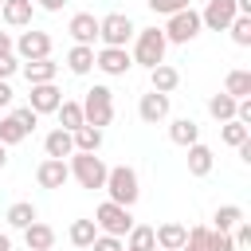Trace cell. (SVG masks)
<instances>
[{"label": "cell", "mask_w": 251, "mask_h": 251, "mask_svg": "<svg viewBox=\"0 0 251 251\" xmlns=\"http://www.w3.org/2000/svg\"><path fill=\"white\" fill-rule=\"evenodd\" d=\"M165 51H169V39H165V31L161 27H137L133 31V63L137 67H157V63H165Z\"/></svg>", "instance_id": "cell-1"}, {"label": "cell", "mask_w": 251, "mask_h": 251, "mask_svg": "<svg viewBox=\"0 0 251 251\" xmlns=\"http://www.w3.org/2000/svg\"><path fill=\"white\" fill-rule=\"evenodd\" d=\"M102 188L110 192V200H114V204H122V208H133V204H137V196H141L137 169H129V165H114V169L106 173V184H102Z\"/></svg>", "instance_id": "cell-2"}, {"label": "cell", "mask_w": 251, "mask_h": 251, "mask_svg": "<svg viewBox=\"0 0 251 251\" xmlns=\"http://www.w3.org/2000/svg\"><path fill=\"white\" fill-rule=\"evenodd\" d=\"M67 169H71V176L82 184V188H102L106 184V161L98 157V153H71V161H67Z\"/></svg>", "instance_id": "cell-3"}, {"label": "cell", "mask_w": 251, "mask_h": 251, "mask_svg": "<svg viewBox=\"0 0 251 251\" xmlns=\"http://www.w3.org/2000/svg\"><path fill=\"white\" fill-rule=\"evenodd\" d=\"M82 118H86V126H110L114 122V90L110 86H90L86 90V98H82Z\"/></svg>", "instance_id": "cell-4"}, {"label": "cell", "mask_w": 251, "mask_h": 251, "mask_svg": "<svg viewBox=\"0 0 251 251\" xmlns=\"http://www.w3.org/2000/svg\"><path fill=\"white\" fill-rule=\"evenodd\" d=\"M161 31H165V39H169V43H192V39L204 31V24H200V12L188 4V8L173 12V16H169V24H165Z\"/></svg>", "instance_id": "cell-5"}, {"label": "cell", "mask_w": 251, "mask_h": 251, "mask_svg": "<svg viewBox=\"0 0 251 251\" xmlns=\"http://www.w3.org/2000/svg\"><path fill=\"white\" fill-rule=\"evenodd\" d=\"M94 227L102 231V235H126L129 227H133V216H129V208H122V204H114V200H106V204H98L94 208Z\"/></svg>", "instance_id": "cell-6"}, {"label": "cell", "mask_w": 251, "mask_h": 251, "mask_svg": "<svg viewBox=\"0 0 251 251\" xmlns=\"http://www.w3.org/2000/svg\"><path fill=\"white\" fill-rule=\"evenodd\" d=\"M133 20L126 16V12H110V16H102L98 20V39H102V47H126L129 39H133Z\"/></svg>", "instance_id": "cell-7"}, {"label": "cell", "mask_w": 251, "mask_h": 251, "mask_svg": "<svg viewBox=\"0 0 251 251\" xmlns=\"http://www.w3.org/2000/svg\"><path fill=\"white\" fill-rule=\"evenodd\" d=\"M12 51H16L24 63H27V59H47V55H51V35L31 27V31H24V35L12 43Z\"/></svg>", "instance_id": "cell-8"}, {"label": "cell", "mask_w": 251, "mask_h": 251, "mask_svg": "<svg viewBox=\"0 0 251 251\" xmlns=\"http://www.w3.org/2000/svg\"><path fill=\"white\" fill-rule=\"evenodd\" d=\"M94 67H98L102 75H110V78H122V75L133 67V59H129L126 47H102V51H94Z\"/></svg>", "instance_id": "cell-9"}, {"label": "cell", "mask_w": 251, "mask_h": 251, "mask_svg": "<svg viewBox=\"0 0 251 251\" xmlns=\"http://www.w3.org/2000/svg\"><path fill=\"white\" fill-rule=\"evenodd\" d=\"M169 110H173V102H169V94H161V90H149V94H141V102H137V118H141L145 126H161V122L169 118Z\"/></svg>", "instance_id": "cell-10"}, {"label": "cell", "mask_w": 251, "mask_h": 251, "mask_svg": "<svg viewBox=\"0 0 251 251\" xmlns=\"http://www.w3.org/2000/svg\"><path fill=\"white\" fill-rule=\"evenodd\" d=\"M239 12H235V0H208V8L200 12V24L208 27V31H227V24L235 20Z\"/></svg>", "instance_id": "cell-11"}, {"label": "cell", "mask_w": 251, "mask_h": 251, "mask_svg": "<svg viewBox=\"0 0 251 251\" xmlns=\"http://www.w3.org/2000/svg\"><path fill=\"white\" fill-rule=\"evenodd\" d=\"M59 102H63V90H59L55 82H31L27 106H31L35 114H55V110H59Z\"/></svg>", "instance_id": "cell-12"}, {"label": "cell", "mask_w": 251, "mask_h": 251, "mask_svg": "<svg viewBox=\"0 0 251 251\" xmlns=\"http://www.w3.org/2000/svg\"><path fill=\"white\" fill-rule=\"evenodd\" d=\"M67 180H71V169H67L63 157H47V161H39V169H35V184H39V188H63Z\"/></svg>", "instance_id": "cell-13"}, {"label": "cell", "mask_w": 251, "mask_h": 251, "mask_svg": "<svg viewBox=\"0 0 251 251\" xmlns=\"http://www.w3.org/2000/svg\"><path fill=\"white\" fill-rule=\"evenodd\" d=\"M67 31H71V39H75V43L94 47V39H98V20H94L90 12H75V16H71V24H67Z\"/></svg>", "instance_id": "cell-14"}, {"label": "cell", "mask_w": 251, "mask_h": 251, "mask_svg": "<svg viewBox=\"0 0 251 251\" xmlns=\"http://www.w3.org/2000/svg\"><path fill=\"white\" fill-rule=\"evenodd\" d=\"M0 16H4L8 27H31L35 4H31V0H4V4H0Z\"/></svg>", "instance_id": "cell-15"}, {"label": "cell", "mask_w": 251, "mask_h": 251, "mask_svg": "<svg viewBox=\"0 0 251 251\" xmlns=\"http://www.w3.org/2000/svg\"><path fill=\"white\" fill-rule=\"evenodd\" d=\"M20 71H24L27 86H31V82H55V75H59V63L47 55V59H27Z\"/></svg>", "instance_id": "cell-16"}, {"label": "cell", "mask_w": 251, "mask_h": 251, "mask_svg": "<svg viewBox=\"0 0 251 251\" xmlns=\"http://www.w3.org/2000/svg\"><path fill=\"white\" fill-rule=\"evenodd\" d=\"M176 86H180V71H176V67H169V63H157V67H149V90L173 94Z\"/></svg>", "instance_id": "cell-17"}, {"label": "cell", "mask_w": 251, "mask_h": 251, "mask_svg": "<svg viewBox=\"0 0 251 251\" xmlns=\"http://www.w3.org/2000/svg\"><path fill=\"white\" fill-rule=\"evenodd\" d=\"M184 235H188V227L184 224H161V227H153V239H157V247L161 251H180L184 247Z\"/></svg>", "instance_id": "cell-18"}, {"label": "cell", "mask_w": 251, "mask_h": 251, "mask_svg": "<svg viewBox=\"0 0 251 251\" xmlns=\"http://www.w3.org/2000/svg\"><path fill=\"white\" fill-rule=\"evenodd\" d=\"M24 243H27V251H47V247H55V227L35 220L24 227Z\"/></svg>", "instance_id": "cell-19"}, {"label": "cell", "mask_w": 251, "mask_h": 251, "mask_svg": "<svg viewBox=\"0 0 251 251\" xmlns=\"http://www.w3.org/2000/svg\"><path fill=\"white\" fill-rule=\"evenodd\" d=\"M169 141L180 145V149H188L192 141H200V126L192 118H176V122H169Z\"/></svg>", "instance_id": "cell-20"}, {"label": "cell", "mask_w": 251, "mask_h": 251, "mask_svg": "<svg viewBox=\"0 0 251 251\" xmlns=\"http://www.w3.org/2000/svg\"><path fill=\"white\" fill-rule=\"evenodd\" d=\"M43 153H47V157H63V161H67V157L75 153L71 129H63V126H59V129H51V133L43 137Z\"/></svg>", "instance_id": "cell-21"}, {"label": "cell", "mask_w": 251, "mask_h": 251, "mask_svg": "<svg viewBox=\"0 0 251 251\" xmlns=\"http://www.w3.org/2000/svg\"><path fill=\"white\" fill-rule=\"evenodd\" d=\"M212 165H216V153H212L208 145L192 141V145H188V173H192V176H208Z\"/></svg>", "instance_id": "cell-22"}, {"label": "cell", "mask_w": 251, "mask_h": 251, "mask_svg": "<svg viewBox=\"0 0 251 251\" xmlns=\"http://www.w3.org/2000/svg\"><path fill=\"white\" fill-rule=\"evenodd\" d=\"M67 71H71V75H90V71H94V47L75 43V47L67 51Z\"/></svg>", "instance_id": "cell-23"}, {"label": "cell", "mask_w": 251, "mask_h": 251, "mask_svg": "<svg viewBox=\"0 0 251 251\" xmlns=\"http://www.w3.org/2000/svg\"><path fill=\"white\" fill-rule=\"evenodd\" d=\"M4 220H8V227L24 231L27 224H35V220H39V212H35V204H31V200H16V204L8 208V216H4Z\"/></svg>", "instance_id": "cell-24"}, {"label": "cell", "mask_w": 251, "mask_h": 251, "mask_svg": "<svg viewBox=\"0 0 251 251\" xmlns=\"http://www.w3.org/2000/svg\"><path fill=\"white\" fill-rule=\"evenodd\" d=\"M71 141H75L78 153H98V149H102V129H98V126H78V129L71 133Z\"/></svg>", "instance_id": "cell-25"}, {"label": "cell", "mask_w": 251, "mask_h": 251, "mask_svg": "<svg viewBox=\"0 0 251 251\" xmlns=\"http://www.w3.org/2000/svg\"><path fill=\"white\" fill-rule=\"evenodd\" d=\"M55 114H59V126H63V129H71V133H75L78 126H86V118H82V102H71V98H63Z\"/></svg>", "instance_id": "cell-26"}, {"label": "cell", "mask_w": 251, "mask_h": 251, "mask_svg": "<svg viewBox=\"0 0 251 251\" xmlns=\"http://www.w3.org/2000/svg\"><path fill=\"white\" fill-rule=\"evenodd\" d=\"M126 235H129V239H126L129 251H157V239H153V227H149V224H133Z\"/></svg>", "instance_id": "cell-27"}, {"label": "cell", "mask_w": 251, "mask_h": 251, "mask_svg": "<svg viewBox=\"0 0 251 251\" xmlns=\"http://www.w3.org/2000/svg\"><path fill=\"white\" fill-rule=\"evenodd\" d=\"M235 102H239V98H231V94L220 90V94L208 98V114H212L216 122H231V118H235Z\"/></svg>", "instance_id": "cell-28"}, {"label": "cell", "mask_w": 251, "mask_h": 251, "mask_svg": "<svg viewBox=\"0 0 251 251\" xmlns=\"http://www.w3.org/2000/svg\"><path fill=\"white\" fill-rule=\"evenodd\" d=\"M224 94H231V98H247V94H251V71H227V78H224Z\"/></svg>", "instance_id": "cell-29"}, {"label": "cell", "mask_w": 251, "mask_h": 251, "mask_svg": "<svg viewBox=\"0 0 251 251\" xmlns=\"http://www.w3.org/2000/svg\"><path fill=\"white\" fill-rule=\"evenodd\" d=\"M24 137H27V129L20 126V118L16 114H4L0 118V145H20Z\"/></svg>", "instance_id": "cell-30"}, {"label": "cell", "mask_w": 251, "mask_h": 251, "mask_svg": "<svg viewBox=\"0 0 251 251\" xmlns=\"http://www.w3.org/2000/svg\"><path fill=\"white\" fill-rule=\"evenodd\" d=\"M212 220H216V231H231V227L243 220V208H239V204H220Z\"/></svg>", "instance_id": "cell-31"}, {"label": "cell", "mask_w": 251, "mask_h": 251, "mask_svg": "<svg viewBox=\"0 0 251 251\" xmlns=\"http://www.w3.org/2000/svg\"><path fill=\"white\" fill-rule=\"evenodd\" d=\"M67 235H71V243H75V247H90V243H94V235H98V227H94V220H75Z\"/></svg>", "instance_id": "cell-32"}, {"label": "cell", "mask_w": 251, "mask_h": 251, "mask_svg": "<svg viewBox=\"0 0 251 251\" xmlns=\"http://www.w3.org/2000/svg\"><path fill=\"white\" fill-rule=\"evenodd\" d=\"M220 126H224V129H220V137H224V145H231V149H235V145H243V141L251 137V129H247L243 122H235V118H231V122H220Z\"/></svg>", "instance_id": "cell-33"}, {"label": "cell", "mask_w": 251, "mask_h": 251, "mask_svg": "<svg viewBox=\"0 0 251 251\" xmlns=\"http://www.w3.org/2000/svg\"><path fill=\"white\" fill-rule=\"evenodd\" d=\"M227 31H231V43L235 47H251V16H235L227 24Z\"/></svg>", "instance_id": "cell-34"}, {"label": "cell", "mask_w": 251, "mask_h": 251, "mask_svg": "<svg viewBox=\"0 0 251 251\" xmlns=\"http://www.w3.org/2000/svg\"><path fill=\"white\" fill-rule=\"evenodd\" d=\"M204 251H235V243H231V231H208V247Z\"/></svg>", "instance_id": "cell-35"}, {"label": "cell", "mask_w": 251, "mask_h": 251, "mask_svg": "<svg viewBox=\"0 0 251 251\" xmlns=\"http://www.w3.org/2000/svg\"><path fill=\"white\" fill-rule=\"evenodd\" d=\"M208 231H212V227H188L184 247H188V251H204V247H208Z\"/></svg>", "instance_id": "cell-36"}, {"label": "cell", "mask_w": 251, "mask_h": 251, "mask_svg": "<svg viewBox=\"0 0 251 251\" xmlns=\"http://www.w3.org/2000/svg\"><path fill=\"white\" fill-rule=\"evenodd\" d=\"M90 251H126V243L118 239V235H94V243H90Z\"/></svg>", "instance_id": "cell-37"}, {"label": "cell", "mask_w": 251, "mask_h": 251, "mask_svg": "<svg viewBox=\"0 0 251 251\" xmlns=\"http://www.w3.org/2000/svg\"><path fill=\"white\" fill-rule=\"evenodd\" d=\"M157 16H173V12H180V8H188V0H145Z\"/></svg>", "instance_id": "cell-38"}, {"label": "cell", "mask_w": 251, "mask_h": 251, "mask_svg": "<svg viewBox=\"0 0 251 251\" xmlns=\"http://www.w3.org/2000/svg\"><path fill=\"white\" fill-rule=\"evenodd\" d=\"M16 118H20V126L27 129V133H35V126H39V114L31 110V106H20V110H12Z\"/></svg>", "instance_id": "cell-39"}, {"label": "cell", "mask_w": 251, "mask_h": 251, "mask_svg": "<svg viewBox=\"0 0 251 251\" xmlns=\"http://www.w3.org/2000/svg\"><path fill=\"white\" fill-rule=\"evenodd\" d=\"M231 231H235V235H231V243H235V247H251V224H247V220H239Z\"/></svg>", "instance_id": "cell-40"}, {"label": "cell", "mask_w": 251, "mask_h": 251, "mask_svg": "<svg viewBox=\"0 0 251 251\" xmlns=\"http://www.w3.org/2000/svg\"><path fill=\"white\" fill-rule=\"evenodd\" d=\"M20 71V59H16V51H8V55H0V78H12Z\"/></svg>", "instance_id": "cell-41"}, {"label": "cell", "mask_w": 251, "mask_h": 251, "mask_svg": "<svg viewBox=\"0 0 251 251\" xmlns=\"http://www.w3.org/2000/svg\"><path fill=\"white\" fill-rule=\"evenodd\" d=\"M4 106H12V86H8V78H0V110Z\"/></svg>", "instance_id": "cell-42"}, {"label": "cell", "mask_w": 251, "mask_h": 251, "mask_svg": "<svg viewBox=\"0 0 251 251\" xmlns=\"http://www.w3.org/2000/svg\"><path fill=\"white\" fill-rule=\"evenodd\" d=\"M39 8H43V12H63L67 0H39Z\"/></svg>", "instance_id": "cell-43"}, {"label": "cell", "mask_w": 251, "mask_h": 251, "mask_svg": "<svg viewBox=\"0 0 251 251\" xmlns=\"http://www.w3.org/2000/svg\"><path fill=\"white\" fill-rule=\"evenodd\" d=\"M12 43H16V39H12L8 31H0V55H8V51H12Z\"/></svg>", "instance_id": "cell-44"}, {"label": "cell", "mask_w": 251, "mask_h": 251, "mask_svg": "<svg viewBox=\"0 0 251 251\" xmlns=\"http://www.w3.org/2000/svg\"><path fill=\"white\" fill-rule=\"evenodd\" d=\"M0 251H12V235L8 231H0Z\"/></svg>", "instance_id": "cell-45"}, {"label": "cell", "mask_w": 251, "mask_h": 251, "mask_svg": "<svg viewBox=\"0 0 251 251\" xmlns=\"http://www.w3.org/2000/svg\"><path fill=\"white\" fill-rule=\"evenodd\" d=\"M8 165V145H0V169Z\"/></svg>", "instance_id": "cell-46"}, {"label": "cell", "mask_w": 251, "mask_h": 251, "mask_svg": "<svg viewBox=\"0 0 251 251\" xmlns=\"http://www.w3.org/2000/svg\"><path fill=\"white\" fill-rule=\"evenodd\" d=\"M180 251H188V247H180Z\"/></svg>", "instance_id": "cell-47"}, {"label": "cell", "mask_w": 251, "mask_h": 251, "mask_svg": "<svg viewBox=\"0 0 251 251\" xmlns=\"http://www.w3.org/2000/svg\"><path fill=\"white\" fill-rule=\"evenodd\" d=\"M47 251H55V247H47Z\"/></svg>", "instance_id": "cell-48"}, {"label": "cell", "mask_w": 251, "mask_h": 251, "mask_svg": "<svg viewBox=\"0 0 251 251\" xmlns=\"http://www.w3.org/2000/svg\"><path fill=\"white\" fill-rule=\"evenodd\" d=\"M126 251H129V247H126Z\"/></svg>", "instance_id": "cell-49"}, {"label": "cell", "mask_w": 251, "mask_h": 251, "mask_svg": "<svg viewBox=\"0 0 251 251\" xmlns=\"http://www.w3.org/2000/svg\"><path fill=\"white\" fill-rule=\"evenodd\" d=\"M157 251H161V247H157Z\"/></svg>", "instance_id": "cell-50"}, {"label": "cell", "mask_w": 251, "mask_h": 251, "mask_svg": "<svg viewBox=\"0 0 251 251\" xmlns=\"http://www.w3.org/2000/svg\"><path fill=\"white\" fill-rule=\"evenodd\" d=\"M0 4H4V0H0Z\"/></svg>", "instance_id": "cell-51"}]
</instances>
